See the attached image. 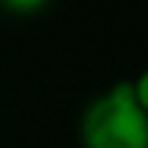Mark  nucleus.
Instances as JSON below:
<instances>
[{"label":"nucleus","mask_w":148,"mask_h":148,"mask_svg":"<svg viewBox=\"0 0 148 148\" xmlns=\"http://www.w3.org/2000/svg\"><path fill=\"white\" fill-rule=\"evenodd\" d=\"M82 148H148V115L134 99L132 82H115L96 96L79 118Z\"/></svg>","instance_id":"nucleus-1"},{"label":"nucleus","mask_w":148,"mask_h":148,"mask_svg":"<svg viewBox=\"0 0 148 148\" xmlns=\"http://www.w3.org/2000/svg\"><path fill=\"white\" fill-rule=\"evenodd\" d=\"M47 3H49V0H0V5H3L5 11H11V14H19V16H30V14H36V11H41Z\"/></svg>","instance_id":"nucleus-2"},{"label":"nucleus","mask_w":148,"mask_h":148,"mask_svg":"<svg viewBox=\"0 0 148 148\" xmlns=\"http://www.w3.org/2000/svg\"><path fill=\"white\" fill-rule=\"evenodd\" d=\"M132 88H134V99H137V104L143 107V112L148 115V69L140 71L137 79H132Z\"/></svg>","instance_id":"nucleus-3"}]
</instances>
